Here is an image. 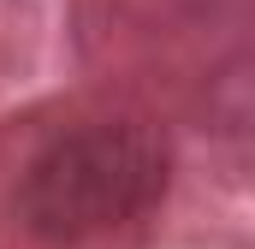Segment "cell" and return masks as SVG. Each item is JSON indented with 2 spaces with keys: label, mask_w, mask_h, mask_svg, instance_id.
Segmentation results:
<instances>
[{
  "label": "cell",
  "mask_w": 255,
  "mask_h": 249,
  "mask_svg": "<svg viewBox=\"0 0 255 249\" xmlns=\"http://www.w3.org/2000/svg\"><path fill=\"white\" fill-rule=\"evenodd\" d=\"M166 184V154L136 124H83L42 148L18 184V214L48 244H83L136 220Z\"/></svg>",
  "instance_id": "6da1fadb"
}]
</instances>
